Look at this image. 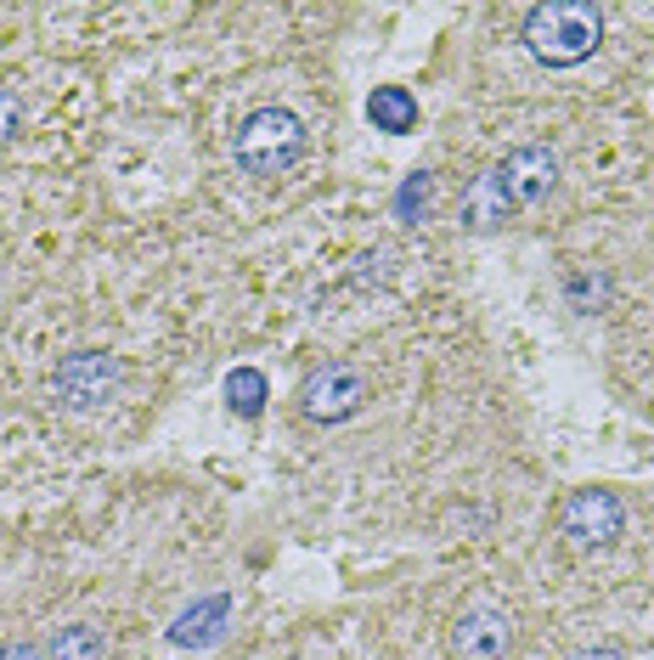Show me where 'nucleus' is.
Instances as JSON below:
<instances>
[{
    "label": "nucleus",
    "mask_w": 654,
    "mask_h": 660,
    "mask_svg": "<svg viewBox=\"0 0 654 660\" xmlns=\"http://www.w3.org/2000/svg\"><path fill=\"white\" fill-rule=\"evenodd\" d=\"M119 385H124V361L108 356V350H74V356H63L57 372H52V396H57L68 412H90V407L113 401Z\"/></svg>",
    "instance_id": "nucleus-4"
},
{
    "label": "nucleus",
    "mask_w": 654,
    "mask_h": 660,
    "mask_svg": "<svg viewBox=\"0 0 654 660\" xmlns=\"http://www.w3.org/2000/svg\"><path fill=\"white\" fill-rule=\"evenodd\" d=\"M226 396H231V407H238L243 418H254L260 401H265V379L254 367H243V372H231V379H226Z\"/></svg>",
    "instance_id": "nucleus-11"
},
{
    "label": "nucleus",
    "mask_w": 654,
    "mask_h": 660,
    "mask_svg": "<svg viewBox=\"0 0 654 660\" xmlns=\"http://www.w3.org/2000/svg\"><path fill=\"white\" fill-rule=\"evenodd\" d=\"M603 40V7L598 0H547L525 12V45L547 68H576Z\"/></svg>",
    "instance_id": "nucleus-2"
},
{
    "label": "nucleus",
    "mask_w": 654,
    "mask_h": 660,
    "mask_svg": "<svg viewBox=\"0 0 654 660\" xmlns=\"http://www.w3.org/2000/svg\"><path fill=\"white\" fill-rule=\"evenodd\" d=\"M0 660H45V649L40 643H7V649H0Z\"/></svg>",
    "instance_id": "nucleus-14"
},
{
    "label": "nucleus",
    "mask_w": 654,
    "mask_h": 660,
    "mask_svg": "<svg viewBox=\"0 0 654 660\" xmlns=\"http://www.w3.org/2000/svg\"><path fill=\"white\" fill-rule=\"evenodd\" d=\"M18 130H23V108H18V97H12V90L0 85V141H12Z\"/></svg>",
    "instance_id": "nucleus-12"
},
{
    "label": "nucleus",
    "mask_w": 654,
    "mask_h": 660,
    "mask_svg": "<svg viewBox=\"0 0 654 660\" xmlns=\"http://www.w3.org/2000/svg\"><path fill=\"white\" fill-rule=\"evenodd\" d=\"M558 181V153L547 141H531V148H513L508 159H497L469 193H462V226L469 231H497L508 215H520L531 204H542Z\"/></svg>",
    "instance_id": "nucleus-1"
},
{
    "label": "nucleus",
    "mask_w": 654,
    "mask_h": 660,
    "mask_svg": "<svg viewBox=\"0 0 654 660\" xmlns=\"http://www.w3.org/2000/svg\"><path fill=\"white\" fill-rule=\"evenodd\" d=\"M513 643V627L497 604H475V609H462L457 627H451V654L457 660H502Z\"/></svg>",
    "instance_id": "nucleus-7"
},
{
    "label": "nucleus",
    "mask_w": 654,
    "mask_h": 660,
    "mask_svg": "<svg viewBox=\"0 0 654 660\" xmlns=\"http://www.w3.org/2000/svg\"><path fill=\"white\" fill-rule=\"evenodd\" d=\"M570 660H626V654H621L615 643H592V649H576Z\"/></svg>",
    "instance_id": "nucleus-13"
},
{
    "label": "nucleus",
    "mask_w": 654,
    "mask_h": 660,
    "mask_svg": "<svg viewBox=\"0 0 654 660\" xmlns=\"http://www.w3.org/2000/svg\"><path fill=\"white\" fill-rule=\"evenodd\" d=\"M367 119H372V130L406 136V130L417 125V102H412V90H401V85H379V90L367 97Z\"/></svg>",
    "instance_id": "nucleus-8"
},
{
    "label": "nucleus",
    "mask_w": 654,
    "mask_h": 660,
    "mask_svg": "<svg viewBox=\"0 0 654 660\" xmlns=\"http://www.w3.org/2000/svg\"><path fill=\"white\" fill-rule=\"evenodd\" d=\"M102 654H108V638H102V627H90V621L57 627L52 638H45V660H102Z\"/></svg>",
    "instance_id": "nucleus-9"
},
{
    "label": "nucleus",
    "mask_w": 654,
    "mask_h": 660,
    "mask_svg": "<svg viewBox=\"0 0 654 660\" xmlns=\"http://www.w3.org/2000/svg\"><path fill=\"white\" fill-rule=\"evenodd\" d=\"M361 401H367V372L356 361H321L299 385V412L310 423H339V418L361 412Z\"/></svg>",
    "instance_id": "nucleus-5"
},
{
    "label": "nucleus",
    "mask_w": 654,
    "mask_h": 660,
    "mask_svg": "<svg viewBox=\"0 0 654 660\" xmlns=\"http://www.w3.org/2000/svg\"><path fill=\"white\" fill-rule=\"evenodd\" d=\"M305 159V125L288 108H260L238 130V164L249 175H288Z\"/></svg>",
    "instance_id": "nucleus-3"
},
{
    "label": "nucleus",
    "mask_w": 654,
    "mask_h": 660,
    "mask_svg": "<svg viewBox=\"0 0 654 660\" xmlns=\"http://www.w3.org/2000/svg\"><path fill=\"white\" fill-rule=\"evenodd\" d=\"M621 520H626V508L615 491H576L565 502V513H558V526H565V537L576 548H603V542H615L621 537Z\"/></svg>",
    "instance_id": "nucleus-6"
},
{
    "label": "nucleus",
    "mask_w": 654,
    "mask_h": 660,
    "mask_svg": "<svg viewBox=\"0 0 654 660\" xmlns=\"http://www.w3.org/2000/svg\"><path fill=\"white\" fill-rule=\"evenodd\" d=\"M226 609H231V604H226L220 593L204 598V604H193V609H186V616L175 621L170 638H175V643H215V638H220V621H226Z\"/></svg>",
    "instance_id": "nucleus-10"
}]
</instances>
